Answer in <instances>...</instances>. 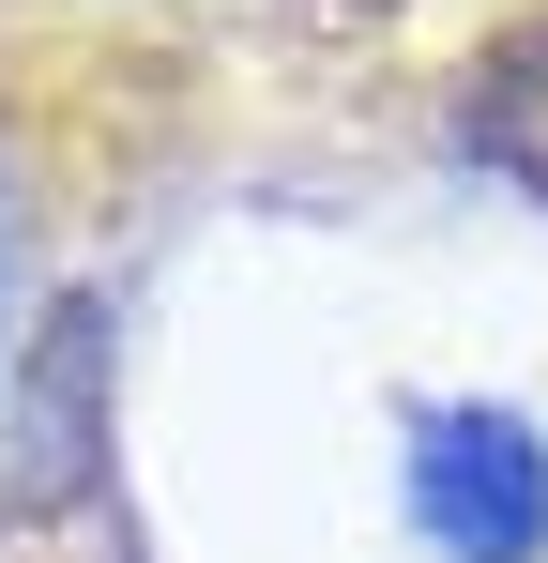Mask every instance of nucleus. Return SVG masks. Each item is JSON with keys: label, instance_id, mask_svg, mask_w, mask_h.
<instances>
[{"label": "nucleus", "instance_id": "obj_1", "mask_svg": "<svg viewBox=\"0 0 548 563\" xmlns=\"http://www.w3.org/2000/svg\"><path fill=\"white\" fill-rule=\"evenodd\" d=\"M0 503L15 533H62V518H107V305H46L31 366L0 380Z\"/></svg>", "mask_w": 548, "mask_h": 563}, {"label": "nucleus", "instance_id": "obj_2", "mask_svg": "<svg viewBox=\"0 0 548 563\" xmlns=\"http://www.w3.org/2000/svg\"><path fill=\"white\" fill-rule=\"evenodd\" d=\"M412 518L442 563H534L548 549V442L518 411H427L412 427Z\"/></svg>", "mask_w": 548, "mask_h": 563}, {"label": "nucleus", "instance_id": "obj_3", "mask_svg": "<svg viewBox=\"0 0 548 563\" xmlns=\"http://www.w3.org/2000/svg\"><path fill=\"white\" fill-rule=\"evenodd\" d=\"M457 122H472V153L487 168H518V184H548V15H518L487 62H472V92H457Z\"/></svg>", "mask_w": 548, "mask_h": 563}, {"label": "nucleus", "instance_id": "obj_4", "mask_svg": "<svg viewBox=\"0 0 548 563\" xmlns=\"http://www.w3.org/2000/svg\"><path fill=\"white\" fill-rule=\"evenodd\" d=\"M0 244H15V198H0Z\"/></svg>", "mask_w": 548, "mask_h": 563}]
</instances>
